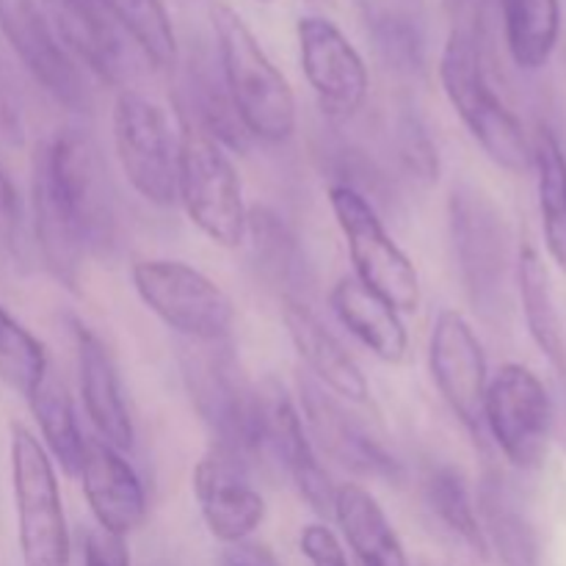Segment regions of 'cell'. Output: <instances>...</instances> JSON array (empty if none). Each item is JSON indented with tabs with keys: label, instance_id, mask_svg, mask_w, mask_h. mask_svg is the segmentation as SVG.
<instances>
[{
	"label": "cell",
	"instance_id": "1",
	"mask_svg": "<svg viewBox=\"0 0 566 566\" xmlns=\"http://www.w3.org/2000/svg\"><path fill=\"white\" fill-rule=\"evenodd\" d=\"M208 17L219 48V70L232 111L247 136L282 144L296 130V97L252 28L224 0H208Z\"/></svg>",
	"mask_w": 566,
	"mask_h": 566
},
{
	"label": "cell",
	"instance_id": "2",
	"mask_svg": "<svg viewBox=\"0 0 566 566\" xmlns=\"http://www.w3.org/2000/svg\"><path fill=\"white\" fill-rule=\"evenodd\" d=\"M440 83L448 103L475 138L486 158L512 175L534 169V149L517 116L490 86L479 42L464 28H453L440 55Z\"/></svg>",
	"mask_w": 566,
	"mask_h": 566
},
{
	"label": "cell",
	"instance_id": "3",
	"mask_svg": "<svg viewBox=\"0 0 566 566\" xmlns=\"http://www.w3.org/2000/svg\"><path fill=\"white\" fill-rule=\"evenodd\" d=\"M186 385L193 409L210 431V446L235 453L243 462L263 457V390L243 376L230 343H188Z\"/></svg>",
	"mask_w": 566,
	"mask_h": 566
},
{
	"label": "cell",
	"instance_id": "4",
	"mask_svg": "<svg viewBox=\"0 0 566 566\" xmlns=\"http://www.w3.org/2000/svg\"><path fill=\"white\" fill-rule=\"evenodd\" d=\"M177 202L191 224L216 247L235 249L247 238V202L235 164L224 144L180 119Z\"/></svg>",
	"mask_w": 566,
	"mask_h": 566
},
{
	"label": "cell",
	"instance_id": "5",
	"mask_svg": "<svg viewBox=\"0 0 566 566\" xmlns=\"http://www.w3.org/2000/svg\"><path fill=\"white\" fill-rule=\"evenodd\" d=\"M108 171L97 147L77 130L50 138L33 158V177L48 186L55 202L81 235L86 254H99L114 243L116 216Z\"/></svg>",
	"mask_w": 566,
	"mask_h": 566
},
{
	"label": "cell",
	"instance_id": "6",
	"mask_svg": "<svg viewBox=\"0 0 566 566\" xmlns=\"http://www.w3.org/2000/svg\"><path fill=\"white\" fill-rule=\"evenodd\" d=\"M9 459L22 566H70V528L53 459L22 423H11Z\"/></svg>",
	"mask_w": 566,
	"mask_h": 566
},
{
	"label": "cell",
	"instance_id": "7",
	"mask_svg": "<svg viewBox=\"0 0 566 566\" xmlns=\"http://www.w3.org/2000/svg\"><path fill=\"white\" fill-rule=\"evenodd\" d=\"M138 298L188 343H227L235 304L208 274L180 260H138L130 271Z\"/></svg>",
	"mask_w": 566,
	"mask_h": 566
},
{
	"label": "cell",
	"instance_id": "8",
	"mask_svg": "<svg viewBox=\"0 0 566 566\" xmlns=\"http://www.w3.org/2000/svg\"><path fill=\"white\" fill-rule=\"evenodd\" d=\"M448 224L470 302L479 313H501L509 304L514 263L501 208L481 188L459 186L448 199Z\"/></svg>",
	"mask_w": 566,
	"mask_h": 566
},
{
	"label": "cell",
	"instance_id": "9",
	"mask_svg": "<svg viewBox=\"0 0 566 566\" xmlns=\"http://www.w3.org/2000/svg\"><path fill=\"white\" fill-rule=\"evenodd\" d=\"M329 208L346 238L354 276L392 304L398 313L420 307V276L412 260L392 241L374 202L359 188L335 182L329 188Z\"/></svg>",
	"mask_w": 566,
	"mask_h": 566
},
{
	"label": "cell",
	"instance_id": "10",
	"mask_svg": "<svg viewBox=\"0 0 566 566\" xmlns=\"http://www.w3.org/2000/svg\"><path fill=\"white\" fill-rule=\"evenodd\" d=\"M114 149L133 191L155 208L177 205L180 130L171 127L164 105L125 88L114 103Z\"/></svg>",
	"mask_w": 566,
	"mask_h": 566
},
{
	"label": "cell",
	"instance_id": "11",
	"mask_svg": "<svg viewBox=\"0 0 566 566\" xmlns=\"http://www.w3.org/2000/svg\"><path fill=\"white\" fill-rule=\"evenodd\" d=\"M484 429L517 470H539L551 453L553 403L539 376L520 363L501 365L486 385Z\"/></svg>",
	"mask_w": 566,
	"mask_h": 566
},
{
	"label": "cell",
	"instance_id": "12",
	"mask_svg": "<svg viewBox=\"0 0 566 566\" xmlns=\"http://www.w3.org/2000/svg\"><path fill=\"white\" fill-rule=\"evenodd\" d=\"M429 370L459 423L479 437L484 429V396L490 385L486 354L479 335L462 313L446 307L437 313L429 335Z\"/></svg>",
	"mask_w": 566,
	"mask_h": 566
},
{
	"label": "cell",
	"instance_id": "13",
	"mask_svg": "<svg viewBox=\"0 0 566 566\" xmlns=\"http://www.w3.org/2000/svg\"><path fill=\"white\" fill-rule=\"evenodd\" d=\"M298 61L310 88L335 119H348L368 99L370 75L359 50L346 33L321 14L296 22Z\"/></svg>",
	"mask_w": 566,
	"mask_h": 566
},
{
	"label": "cell",
	"instance_id": "14",
	"mask_svg": "<svg viewBox=\"0 0 566 566\" xmlns=\"http://www.w3.org/2000/svg\"><path fill=\"white\" fill-rule=\"evenodd\" d=\"M0 33L28 75L55 103L72 111L86 105V83L81 70L36 0H0Z\"/></svg>",
	"mask_w": 566,
	"mask_h": 566
},
{
	"label": "cell",
	"instance_id": "15",
	"mask_svg": "<svg viewBox=\"0 0 566 566\" xmlns=\"http://www.w3.org/2000/svg\"><path fill=\"white\" fill-rule=\"evenodd\" d=\"M193 497L210 536L224 545L249 539L265 520V501L249 479V464L210 446L191 473Z\"/></svg>",
	"mask_w": 566,
	"mask_h": 566
},
{
	"label": "cell",
	"instance_id": "16",
	"mask_svg": "<svg viewBox=\"0 0 566 566\" xmlns=\"http://www.w3.org/2000/svg\"><path fill=\"white\" fill-rule=\"evenodd\" d=\"M298 392H302L304 426L326 457L365 479H401V462L370 434L357 415L343 407L340 398L332 396L310 376L298 379Z\"/></svg>",
	"mask_w": 566,
	"mask_h": 566
},
{
	"label": "cell",
	"instance_id": "17",
	"mask_svg": "<svg viewBox=\"0 0 566 566\" xmlns=\"http://www.w3.org/2000/svg\"><path fill=\"white\" fill-rule=\"evenodd\" d=\"M263 448L285 468L287 479L307 501V506L321 517H332L337 486L332 484L329 473L315 453L302 415L274 381L269 390H263Z\"/></svg>",
	"mask_w": 566,
	"mask_h": 566
},
{
	"label": "cell",
	"instance_id": "18",
	"mask_svg": "<svg viewBox=\"0 0 566 566\" xmlns=\"http://www.w3.org/2000/svg\"><path fill=\"white\" fill-rule=\"evenodd\" d=\"M77 359V387H81L83 407L92 420L97 440L116 448L119 453L133 451L136 446V426L122 392L119 370L103 337L83 321H72Z\"/></svg>",
	"mask_w": 566,
	"mask_h": 566
},
{
	"label": "cell",
	"instance_id": "19",
	"mask_svg": "<svg viewBox=\"0 0 566 566\" xmlns=\"http://www.w3.org/2000/svg\"><path fill=\"white\" fill-rule=\"evenodd\" d=\"M83 497L97 528L127 539L147 520V495L136 470L125 462V453L105 446L103 440H86L81 464Z\"/></svg>",
	"mask_w": 566,
	"mask_h": 566
},
{
	"label": "cell",
	"instance_id": "20",
	"mask_svg": "<svg viewBox=\"0 0 566 566\" xmlns=\"http://www.w3.org/2000/svg\"><path fill=\"white\" fill-rule=\"evenodd\" d=\"M50 25L99 81L119 83L125 75V31L99 0H39Z\"/></svg>",
	"mask_w": 566,
	"mask_h": 566
},
{
	"label": "cell",
	"instance_id": "21",
	"mask_svg": "<svg viewBox=\"0 0 566 566\" xmlns=\"http://www.w3.org/2000/svg\"><path fill=\"white\" fill-rule=\"evenodd\" d=\"M282 321L293 348L307 365L310 379L318 381L324 390L348 403H368L370 385L365 379L357 359L346 352L340 340L318 321V315L302 302H282Z\"/></svg>",
	"mask_w": 566,
	"mask_h": 566
},
{
	"label": "cell",
	"instance_id": "22",
	"mask_svg": "<svg viewBox=\"0 0 566 566\" xmlns=\"http://www.w3.org/2000/svg\"><path fill=\"white\" fill-rule=\"evenodd\" d=\"M329 302L343 329L352 332L376 359L387 365L403 363L409 352L407 326L387 298L363 285L354 274H346L332 287Z\"/></svg>",
	"mask_w": 566,
	"mask_h": 566
},
{
	"label": "cell",
	"instance_id": "23",
	"mask_svg": "<svg viewBox=\"0 0 566 566\" xmlns=\"http://www.w3.org/2000/svg\"><path fill=\"white\" fill-rule=\"evenodd\" d=\"M247 238L252 243V258L260 276L282 296V302L307 304L313 287L307 254L293 235L291 227L269 208H254L247 216ZM243 238V241H247Z\"/></svg>",
	"mask_w": 566,
	"mask_h": 566
},
{
	"label": "cell",
	"instance_id": "24",
	"mask_svg": "<svg viewBox=\"0 0 566 566\" xmlns=\"http://www.w3.org/2000/svg\"><path fill=\"white\" fill-rule=\"evenodd\" d=\"M332 517L340 525L359 566H409L407 551L385 509L359 484H340L335 492Z\"/></svg>",
	"mask_w": 566,
	"mask_h": 566
},
{
	"label": "cell",
	"instance_id": "25",
	"mask_svg": "<svg viewBox=\"0 0 566 566\" xmlns=\"http://www.w3.org/2000/svg\"><path fill=\"white\" fill-rule=\"evenodd\" d=\"M486 551H495L503 566H539V539L501 475H486L475 497Z\"/></svg>",
	"mask_w": 566,
	"mask_h": 566
},
{
	"label": "cell",
	"instance_id": "26",
	"mask_svg": "<svg viewBox=\"0 0 566 566\" xmlns=\"http://www.w3.org/2000/svg\"><path fill=\"white\" fill-rule=\"evenodd\" d=\"M514 280H517V296L523 304L525 324H528L531 340L539 346L547 363L566 376V335L562 315H558L556 298H553L551 274L545 260L534 247L520 249L514 260Z\"/></svg>",
	"mask_w": 566,
	"mask_h": 566
},
{
	"label": "cell",
	"instance_id": "27",
	"mask_svg": "<svg viewBox=\"0 0 566 566\" xmlns=\"http://www.w3.org/2000/svg\"><path fill=\"white\" fill-rule=\"evenodd\" d=\"M365 28L390 64L415 70L426 53V0H357Z\"/></svg>",
	"mask_w": 566,
	"mask_h": 566
},
{
	"label": "cell",
	"instance_id": "28",
	"mask_svg": "<svg viewBox=\"0 0 566 566\" xmlns=\"http://www.w3.org/2000/svg\"><path fill=\"white\" fill-rule=\"evenodd\" d=\"M28 407H31L33 420H36L39 431H42L48 457L53 459V464L64 470V475L77 479L81 475L83 453H86V437H83L81 426H77L75 407H72V398L66 392L64 381L55 379L53 370H50L42 385L36 387V392L28 398Z\"/></svg>",
	"mask_w": 566,
	"mask_h": 566
},
{
	"label": "cell",
	"instance_id": "29",
	"mask_svg": "<svg viewBox=\"0 0 566 566\" xmlns=\"http://www.w3.org/2000/svg\"><path fill=\"white\" fill-rule=\"evenodd\" d=\"M503 28L512 61L520 70H542L562 33L558 0H501Z\"/></svg>",
	"mask_w": 566,
	"mask_h": 566
},
{
	"label": "cell",
	"instance_id": "30",
	"mask_svg": "<svg viewBox=\"0 0 566 566\" xmlns=\"http://www.w3.org/2000/svg\"><path fill=\"white\" fill-rule=\"evenodd\" d=\"M531 149H534L542 235L551 260L566 274V155L547 127H539Z\"/></svg>",
	"mask_w": 566,
	"mask_h": 566
},
{
	"label": "cell",
	"instance_id": "31",
	"mask_svg": "<svg viewBox=\"0 0 566 566\" xmlns=\"http://www.w3.org/2000/svg\"><path fill=\"white\" fill-rule=\"evenodd\" d=\"M125 36L158 70L177 64V36L164 0H99Z\"/></svg>",
	"mask_w": 566,
	"mask_h": 566
},
{
	"label": "cell",
	"instance_id": "32",
	"mask_svg": "<svg viewBox=\"0 0 566 566\" xmlns=\"http://www.w3.org/2000/svg\"><path fill=\"white\" fill-rule=\"evenodd\" d=\"M426 503L434 512V517L446 525L451 534L468 542L479 556H486V542L481 534L479 509H475V497L470 492L468 479L453 464H440L426 475Z\"/></svg>",
	"mask_w": 566,
	"mask_h": 566
},
{
	"label": "cell",
	"instance_id": "33",
	"mask_svg": "<svg viewBox=\"0 0 566 566\" xmlns=\"http://www.w3.org/2000/svg\"><path fill=\"white\" fill-rule=\"evenodd\" d=\"M48 374L50 359L44 343L0 304V379L28 401Z\"/></svg>",
	"mask_w": 566,
	"mask_h": 566
},
{
	"label": "cell",
	"instance_id": "34",
	"mask_svg": "<svg viewBox=\"0 0 566 566\" xmlns=\"http://www.w3.org/2000/svg\"><path fill=\"white\" fill-rule=\"evenodd\" d=\"M396 130L398 155H401L403 166L412 171V177L431 186L440 177V155H437V147L431 142L429 130L423 127V122L418 116L407 114L398 119Z\"/></svg>",
	"mask_w": 566,
	"mask_h": 566
},
{
	"label": "cell",
	"instance_id": "35",
	"mask_svg": "<svg viewBox=\"0 0 566 566\" xmlns=\"http://www.w3.org/2000/svg\"><path fill=\"white\" fill-rule=\"evenodd\" d=\"M22 249V202L14 180L0 166V258L17 260Z\"/></svg>",
	"mask_w": 566,
	"mask_h": 566
},
{
	"label": "cell",
	"instance_id": "36",
	"mask_svg": "<svg viewBox=\"0 0 566 566\" xmlns=\"http://www.w3.org/2000/svg\"><path fill=\"white\" fill-rule=\"evenodd\" d=\"M298 547H302V556L307 558L310 566H348L340 539L324 523L304 525L302 536H298Z\"/></svg>",
	"mask_w": 566,
	"mask_h": 566
},
{
	"label": "cell",
	"instance_id": "37",
	"mask_svg": "<svg viewBox=\"0 0 566 566\" xmlns=\"http://www.w3.org/2000/svg\"><path fill=\"white\" fill-rule=\"evenodd\" d=\"M83 566H130L127 542L99 528L92 531L83 547Z\"/></svg>",
	"mask_w": 566,
	"mask_h": 566
},
{
	"label": "cell",
	"instance_id": "38",
	"mask_svg": "<svg viewBox=\"0 0 566 566\" xmlns=\"http://www.w3.org/2000/svg\"><path fill=\"white\" fill-rule=\"evenodd\" d=\"M258 3H274V0H258Z\"/></svg>",
	"mask_w": 566,
	"mask_h": 566
},
{
	"label": "cell",
	"instance_id": "39",
	"mask_svg": "<svg viewBox=\"0 0 566 566\" xmlns=\"http://www.w3.org/2000/svg\"><path fill=\"white\" fill-rule=\"evenodd\" d=\"M238 566H252V564H238Z\"/></svg>",
	"mask_w": 566,
	"mask_h": 566
},
{
	"label": "cell",
	"instance_id": "40",
	"mask_svg": "<svg viewBox=\"0 0 566 566\" xmlns=\"http://www.w3.org/2000/svg\"><path fill=\"white\" fill-rule=\"evenodd\" d=\"M457 3H462V0H457Z\"/></svg>",
	"mask_w": 566,
	"mask_h": 566
}]
</instances>
